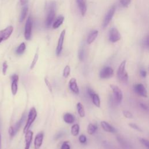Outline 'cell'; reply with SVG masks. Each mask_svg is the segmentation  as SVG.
<instances>
[{
    "mask_svg": "<svg viewBox=\"0 0 149 149\" xmlns=\"http://www.w3.org/2000/svg\"><path fill=\"white\" fill-rule=\"evenodd\" d=\"M80 127L78 124H74L71 127V134L73 136H77L79 133Z\"/></svg>",
    "mask_w": 149,
    "mask_h": 149,
    "instance_id": "25",
    "label": "cell"
},
{
    "mask_svg": "<svg viewBox=\"0 0 149 149\" xmlns=\"http://www.w3.org/2000/svg\"><path fill=\"white\" fill-rule=\"evenodd\" d=\"M13 30V27L12 26H9L6 27L5 29L0 31V43L3 41H5L9 38L12 34Z\"/></svg>",
    "mask_w": 149,
    "mask_h": 149,
    "instance_id": "9",
    "label": "cell"
},
{
    "mask_svg": "<svg viewBox=\"0 0 149 149\" xmlns=\"http://www.w3.org/2000/svg\"><path fill=\"white\" fill-rule=\"evenodd\" d=\"M38 54L37 52L36 53L34 56V58L33 59V61L31 63V65H30V69H33L34 68V67L35 66L37 61H38Z\"/></svg>",
    "mask_w": 149,
    "mask_h": 149,
    "instance_id": "29",
    "label": "cell"
},
{
    "mask_svg": "<svg viewBox=\"0 0 149 149\" xmlns=\"http://www.w3.org/2000/svg\"><path fill=\"white\" fill-rule=\"evenodd\" d=\"M62 136V133H58V134L56 135V136H55V139H58L61 137Z\"/></svg>",
    "mask_w": 149,
    "mask_h": 149,
    "instance_id": "44",
    "label": "cell"
},
{
    "mask_svg": "<svg viewBox=\"0 0 149 149\" xmlns=\"http://www.w3.org/2000/svg\"><path fill=\"white\" fill-rule=\"evenodd\" d=\"M143 43H144V45L148 48V46H149V38H148V36L144 39V41Z\"/></svg>",
    "mask_w": 149,
    "mask_h": 149,
    "instance_id": "39",
    "label": "cell"
},
{
    "mask_svg": "<svg viewBox=\"0 0 149 149\" xmlns=\"http://www.w3.org/2000/svg\"><path fill=\"white\" fill-rule=\"evenodd\" d=\"M70 73V67L69 65H66L63 70V76L65 78L68 77Z\"/></svg>",
    "mask_w": 149,
    "mask_h": 149,
    "instance_id": "28",
    "label": "cell"
},
{
    "mask_svg": "<svg viewBox=\"0 0 149 149\" xmlns=\"http://www.w3.org/2000/svg\"><path fill=\"white\" fill-rule=\"evenodd\" d=\"M78 58L80 61H82L84 58V50L83 48H81L78 52Z\"/></svg>",
    "mask_w": 149,
    "mask_h": 149,
    "instance_id": "30",
    "label": "cell"
},
{
    "mask_svg": "<svg viewBox=\"0 0 149 149\" xmlns=\"http://www.w3.org/2000/svg\"><path fill=\"white\" fill-rule=\"evenodd\" d=\"M122 113H123V116L126 118H128V119H132L133 118V114L129 112V111H127V110H123L122 111Z\"/></svg>",
    "mask_w": 149,
    "mask_h": 149,
    "instance_id": "31",
    "label": "cell"
},
{
    "mask_svg": "<svg viewBox=\"0 0 149 149\" xmlns=\"http://www.w3.org/2000/svg\"><path fill=\"white\" fill-rule=\"evenodd\" d=\"M79 140L80 141V143L81 144H84L86 143L87 141V138H86V136L84 134H81L79 137Z\"/></svg>",
    "mask_w": 149,
    "mask_h": 149,
    "instance_id": "35",
    "label": "cell"
},
{
    "mask_svg": "<svg viewBox=\"0 0 149 149\" xmlns=\"http://www.w3.org/2000/svg\"><path fill=\"white\" fill-rule=\"evenodd\" d=\"M130 2L131 0H120V4L124 7H127L129 5Z\"/></svg>",
    "mask_w": 149,
    "mask_h": 149,
    "instance_id": "36",
    "label": "cell"
},
{
    "mask_svg": "<svg viewBox=\"0 0 149 149\" xmlns=\"http://www.w3.org/2000/svg\"><path fill=\"white\" fill-rule=\"evenodd\" d=\"M77 112L79 115V116L81 118H83L85 116V111L84 108L83 107V105L81 102H78L77 104Z\"/></svg>",
    "mask_w": 149,
    "mask_h": 149,
    "instance_id": "24",
    "label": "cell"
},
{
    "mask_svg": "<svg viewBox=\"0 0 149 149\" xmlns=\"http://www.w3.org/2000/svg\"><path fill=\"white\" fill-rule=\"evenodd\" d=\"M33 132L31 130H28L25 133V147L24 149H29L32 140H33Z\"/></svg>",
    "mask_w": 149,
    "mask_h": 149,
    "instance_id": "17",
    "label": "cell"
},
{
    "mask_svg": "<svg viewBox=\"0 0 149 149\" xmlns=\"http://www.w3.org/2000/svg\"><path fill=\"white\" fill-rule=\"evenodd\" d=\"M20 1L22 5H25L28 2L29 0H20Z\"/></svg>",
    "mask_w": 149,
    "mask_h": 149,
    "instance_id": "43",
    "label": "cell"
},
{
    "mask_svg": "<svg viewBox=\"0 0 149 149\" xmlns=\"http://www.w3.org/2000/svg\"><path fill=\"white\" fill-rule=\"evenodd\" d=\"M120 35L117 29L113 27L110 29L109 33V40L112 42H116L120 40Z\"/></svg>",
    "mask_w": 149,
    "mask_h": 149,
    "instance_id": "10",
    "label": "cell"
},
{
    "mask_svg": "<svg viewBox=\"0 0 149 149\" xmlns=\"http://www.w3.org/2000/svg\"><path fill=\"white\" fill-rule=\"evenodd\" d=\"M78 8L83 16H84L87 12V2L86 0H76Z\"/></svg>",
    "mask_w": 149,
    "mask_h": 149,
    "instance_id": "16",
    "label": "cell"
},
{
    "mask_svg": "<svg viewBox=\"0 0 149 149\" xmlns=\"http://www.w3.org/2000/svg\"><path fill=\"white\" fill-rule=\"evenodd\" d=\"M134 91L140 96L143 97H147V91L144 86L141 83H138L133 87Z\"/></svg>",
    "mask_w": 149,
    "mask_h": 149,
    "instance_id": "11",
    "label": "cell"
},
{
    "mask_svg": "<svg viewBox=\"0 0 149 149\" xmlns=\"http://www.w3.org/2000/svg\"><path fill=\"white\" fill-rule=\"evenodd\" d=\"M33 26V21L31 16H29L26 20L24 28V37L27 40H30L31 36V31Z\"/></svg>",
    "mask_w": 149,
    "mask_h": 149,
    "instance_id": "7",
    "label": "cell"
},
{
    "mask_svg": "<svg viewBox=\"0 0 149 149\" xmlns=\"http://www.w3.org/2000/svg\"><path fill=\"white\" fill-rule=\"evenodd\" d=\"M140 74L142 77H146L147 76V72L145 70L141 69L140 70Z\"/></svg>",
    "mask_w": 149,
    "mask_h": 149,
    "instance_id": "41",
    "label": "cell"
},
{
    "mask_svg": "<svg viewBox=\"0 0 149 149\" xmlns=\"http://www.w3.org/2000/svg\"><path fill=\"white\" fill-rule=\"evenodd\" d=\"M97 130V126L95 125H93L92 123H90L87 126V133L90 135L93 134L96 132Z\"/></svg>",
    "mask_w": 149,
    "mask_h": 149,
    "instance_id": "26",
    "label": "cell"
},
{
    "mask_svg": "<svg viewBox=\"0 0 149 149\" xmlns=\"http://www.w3.org/2000/svg\"><path fill=\"white\" fill-rule=\"evenodd\" d=\"M87 93L90 95V97H91L94 93H95L94 91L91 88H87Z\"/></svg>",
    "mask_w": 149,
    "mask_h": 149,
    "instance_id": "42",
    "label": "cell"
},
{
    "mask_svg": "<svg viewBox=\"0 0 149 149\" xmlns=\"http://www.w3.org/2000/svg\"><path fill=\"white\" fill-rule=\"evenodd\" d=\"M63 119L64 122L68 124L73 123L75 120L74 116L70 113H65L63 115Z\"/></svg>",
    "mask_w": 149,
    "mask_h": 149,
    "instance_id": "19",
    "label": "cell"
},
{
    "mask_svg": "<svg viewBox=\"0 0 149 149\" xmlns=\"http://www.w3.org/2000/svg\"><path fill=\"white\" fill-rule=\"evenodd\" d=\"M115 10H116L115 5H113L111 7V8L109 9V10L107 13V14L104 17V19L103 20L102 24V26L104 29H105L108 25L109 22H111V20L112 19V17L114 15V13L115 12Z\"/></svg>",
    "mask_w": 149,
    "mask_h": 149,
    "instance_id": "6",
    "label": "cell"
},
{
    "mask_svg": "<svg viewBox=\"0 0 149 149\" xmlns=\"http://www.w3.org/2000/svg\"><path fill=\"white\" fill-rule=\"evenodd\" d=\"M139 140L141 142V143L146 147V148L147 149H149V141H148V140H147V139H145L144 138H140L139 139Z\"/></svg>",
    "mask_w": 149,
    "mask_h": 149,
    "instance_id": "32",
    "label": "cell"
},
{
    "mask_svg": "<svg viewBox=\"0 0 149 149\" xmlns=\"http://www.w3.org/2000/svg\"><path fill=\"white\" fill-rule=\"evenodd\" d=\"M63 20H64V17L63 16H59L52 24L53 29L58 28L62 24Z\"/></svg>",
    "mask_w": 149,
    "mask_h": 149,
    "instance_id": "22",
    "label": "cell"
},
{
    "mask_svg": "<svg viewBox=\"0 0 149 149\" xmlns=\"http://www.w3.org/2000/svg\"><path fill=\"white\" fill-rule=\"evenodd\" d=\"M113 75V70L110 66L104 67L100 72V77L101 79H109Z\"/></svg>",
    "mask_w": 149,
    "mask_h": 149,
    "instance_id": "8",
    "label": "cell"
},
{
    "mask_svg": "<svg viewBox=\"0 0 149 149\" xmlns=\"http://www.w3.org/2000/svg\"><path fill=\"white\" fill-rule=\"evenodd\" d=\"M37 116V111H36V108L34 107H32L29 111L27 120L26 123L23 129L24 133H26L29 130V128L30 127L31 125L35 120Z\"/></svg>",
    "mask_w": 149,
    "mask_h": 149,
    "instance_id": "2",
    "label": "cell"
},
{
    "mask_svg": "<svg viewBox=\"0 0 149 149\" xmlns=\"http://www.w3.org/2000/svg\"><path fill=\"white\" fill-rule=\"evenodd\" d=\"M109 86L112 90L115 101L118 104L120 103L123 98V94H122V90L120 89V88L118 86L116 85L110 84Z\"/></svg>",
    "mask_w": 149,
    "mask_h": 149,
    "instance_id": "5",
    "label": "cell"
},
{
    "mask_svg": "<svg viewBox=\"0 0 149 149\" xmlns=\"http://www.w3.org/2000/svg\"><path fill=\"white\" fill-rule=\"evenodd\" d=\"M65 33H66V30H63L61 33L59 39H58V44L56 48V54L58 56H59L61 54L63 48V41L65 36Z\"/></svg>",
    "mask_w": 149,
    "mask_h": 149,
    "instance_id": "12",
    "label": "cell"
},
{
    "mask_svg": "<svg viewBox=\"0 0 149 149\" xmlns=\"http://www.w3.org/2000/svg\"><path fill=\"white\" fill-rule=\"evenodd\" d=\"M0 149H1V133H0Z\"/></svg>",
    "mask_w": 149,
    "mask_h": 149,
    "instance_id": "45",
    "label": "cell"
},
{
    "mask_svg": "<svg viewBox=\"0 0 149 149\" xmlns=\"http://www.w3.org/2000/svg\"><path fill=\"white\" fill-rule=\"evenodd\" d=\"M61 149H70V146L68 141H64L61 147Z\"/></svg>",
    "mask_w": 149,
    "mask_h": 149,
    "instance_id": "37",
    "label": "cell"
},
{
    "mask_svg": "<svg viewBox=\"0 0 149 149\" xmlns=\"http://www.w3.org/2000/svg\"><path fill=\"white\" fill-rule=\"evenodd\" d=\"M90 97L92 99V102L94 104V105L98 108L100 107L101 101H100V98L99 95L95 93H94Z\"/></svg>",
    "mask_w": 149,
    "mask_h": 149,
    "instance_id": "21",
    "label": "cell"
},
{
    "mask_svg": "<svg viewBox=\"0 0 149 149\" xmlns=\"http://www.w3.org/2000/svg\"><path fill=\"white\" fill-rule=\"evenodd\" d=\"M44 138V134L42 132L38 133L35 137L34 145V149H39L42 144Z\"/></svg>",
    "mask_w": 149,
    "mask_h": 149,
    "instance_id": "14",
    "label": "cell"
},
{
    "mask_svg": "<svg viewBox=\"0 0 149 149\" xmlns=\"http://www.w3.org/2000/svg\"><path fill=\"white\" fill-rule=\"evenodd\" d=\"M12 84H11V91L13 95H16L17 91V83L19 80V76L17 74H14L11 76Z\"/></svg>",
    "mask_w": 149,
    "mask_h": 149,
    "instance_id": "13",
    "label": "cell"
},
{
    "mask_svg": "<svg viewBox=\"0 0 149 149\" xmlns=\"http://www.w3.org/2000/svg\"><path fill=\"white\" fill-rule=\"evenodd\" d=\"M44 82L45 83V85L47 86V88H48L49 91L52 93V86H51V84L50 83V81H49V80L47 78V77H45L44 78Z\"/></svg>",
    "mask_w": 149,
    "mask_h": 149,
    "instance_id": "33",
    "label": "cell"
},
{
    "mask_svg": "<svg viewBox=\"0 0 149 149\" xmlns=\"http://www.w3.org/2000/svg\"><path fill=\"white\" fill-rule=\"evenodd\" d=\"M26 118V116L25 114H23V115L22 116L21 118L19 119V120L18 122H17L16 123V124L13 126H10L9 129V134L10 135V137L12 138L16 134V133L18 132V130L20 129V127L22 126L23 123L24 122V120Z\"/></svg>",
    "mask_w": 149,
    "mask_h": 149,
    "instance_id": "4",
    "label": "cell"
},
{
    "mask_svg": "<svg viewBox=\"0 0 149 149\" xmlns=\"http://www.w3.org/2000/svg\"><path fill=\"white\" fill-rule=\"evenodd\" d=\"M27 12H28V6L26 5H25L22 8V12L20 13V16L19 17L20 22H22L24 20V19L26 18V16L27 15Z\"/></svg>",
    "mask_w": 149,
    "mask_h": 149,
    "instance_id": "23",
    "label": "cell"
},
{
    "mask_svg": "<svg viewBox=\"0 0 149 149\" xmlns=\"http://www.w3.org/2000/svg\"><path fill=\"white\" fill-rule=\"evenodd\" d=\"M98 31L97 30H93L90 32L89 35L88 36L87 39V42L88 44H91L94 41L95 38H97L98 36Z\"/></svg>",
    "mask_w": 149,
    "mask_h": 149,
    "instance_id": "20",
    "label": "cell"
},
{
    "mask_svg": "<svg viewBox=\"0 0 149 149\" xmlns=\"http://www.w3.org/2000/svg\"><path fill=\"white\" fill-rule=\"evenodd\" d=\"M69 87L70 90L76 94H79V88L77 86L76 79L75 78H72L69 81Z\"/></svg>",
    "mask_w": 149,
    "mask_h": 149,
    "instance_id": "15",
    "label": "cell"
},
{
    "mask_svg": "<svg viewBox=\"0 0 149 149\" xmlns=\"http://www.w3.org/2000/svg\"><path fill=\"white\" fill-rule=\"evenodd\" d=\"M26 49V44L24 42L21 43L16 50V54L17 55H22Z\"/></svg>",
    "mask_w": 149,
    "mask_h": 149,
    "instance_id": "27",
    "label": "cell"
},
{
    "mask_svg": "<svg viewBox=\"0 0 149 149\" xmlns=\"http://www.w3.org/2000/svg\"><path fill=\"white\" fill-rule=\"evenodd\" d=\"M139 105L140 107L144 110H146V111H148V106L147 105H146L145 104L143 103V102H140L139 103Z\"/></svg>",
    "mask_w": 149,
    "mask_h": 149,
    "instance_id": "40",
    "label": "cell"
},
{
    "mask_svg": "<svg viewBox=\"0 0 149 149\" xmlns=\"http://www.w3.org/2000/svg\"><path fill=\"white\" fill-rule=\"evenodd\" d=\"M129 126L130 127H132V129H134V130H137V131H138V132H142V130H141L136 124H135V123H129Z\"/></svg>",
    "mask_w": 149,
    "mask_h": 149,
    "instance_id": "34",
    "label": "cell"
},
{
    "mask_svg": "<svg viewBox=\"0 0 149 149\" xmlns=\"http://www.w3.org/2000/svg\"><path fill=\"white\" fill-rule=\"evenodd\" d=\"M55 2H51L48 8V14L47 16V19L45 20V24L46 26L49 27L55 17Z\"/></svg>",
    "mask_w": 149,
    "mask_h": 149,
    "instance_id": "3",
    "label": "cell"
},
{
    "mask_svg": "<svg viewBox=\"0 0 149 149\" xmlns=\"http://www.w3.org/2000/svg\"><path fill=\"white\" fill-rule=\"evenodd\" d=\"M8 67V64H7L6 62H4L3 63V65H2V72H3V74H6Z\"/></svg>",
    "mask_w": 149,
    "mask_h": 149,
    "instance_id": "38",
    "label": "cell"
},
{
    "mask_svg": "<svg viewBox=\"0 0 149 149\" xmlns=\"http://www.w3.org/2000/svg\"><path fill=\"white\" fill-rule=\"evenodd\" d=\"M126 61H123L118 67L117 71V76L119 80L123 83H127L128 81L129 76L127 73L125 71V66Z\"/></svg>",
    "mask_w": 149,
    "mask_h": 149,
    "instance_id": "1",
    "label": "cell"
},
{
    "mask_svg": "<svg viewBox=\"0 0 149 149\" xmlns=\"http://www.w3.org/2000/svg\"><path fill=\"white\" fill-rule=\"evenodd\" d=\"M101 126L102 129L107 132L115 133L116 132V130L114 128V127H113L112 125H111L109 123H108L105 121H101Z\"/></svg>",
    "mask_w": 149,
    "mask_h": 149,
    "instance_id": "18",
    "label": "cell"
}]
</instances>
